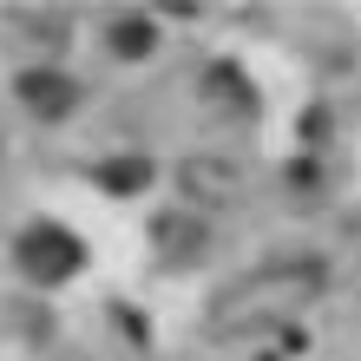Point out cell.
I'll use <instances>...</instances> for the list:
<instances>
[{"mask_svg": "<svg viewBox=\"0 0 361 361\" xmlns=\"http://www.w3.org/2000/svg\"><path fill=\"white\" fill-rule=\"evenodd\" d=\"M315 289H322V263H269V269L250 276L237 295L217 302V322L237 329V315H257V309L269 315V322H283V315L302 302V295H315Z\"/></svg>", "mask_w": 361, "mask_h": 361, "instance_id": "obj_1", "label": "cell"}, {"mask_svg": "<svg viewBox=\"0 0 361 361\" xmlns=\"http://www.w3.org/2000/svg\"><path fill=\"white\" fill-rule=\"evenodd\" d=\"M13 263L27 269L33 283H66V276L86 263V243H79L73 230H59V224H33V230H20Z\"/></svg>", "mask_w": 361, "mask_h": 361, "instance_id": "obj_2", "label": "cell"}, {"mask_svg": "<svg viewBox=\"0 0 361 361\" xmlns=\"http://www.w3.org/2000/svg\"><path fill=\"white\" fill-rule=\"evenodd\" d=\"M13 92H20V105H27L33 118H66L73 105H79V79L53 73V66H27Z\"/></svg>", "mask_w": 361, "mask_h": 361, "instance_id": "obj_3", "label": "cell"}, {"mask_svg": "<svg viewBox=\"0 0 361 361\" xmlns=\"http://www.w3.org/2000/svg\"><path fill=\"white\" fill-rule=\"evenodd\" d=\"M184 184L204 190V197H224V190H237V171H230L224 158H190L184 164Z\"/></svg>", "mask_w": 361, "mask_h": 361, "instance_id": "obj_4", "label": "cell"}, {"mask_svg": "<svg viewBox=\"0 0 361 361\" xmlns=\"http://www.w3.org/2000/svg\"><path fill=\"white\" fill-rule=\"evenodd\" d=\"M112 47L132 59V53H152V20H118L112 27Z\"/></svg>", "mask_w": 361, "mask_h": 361, "instance_id": "obj_5", "label": "cell"}, {"mask_svg": "<svg viewBox=\"0 0 361 361\" xmlns=\"http://www.w3.org/2000/svg\"><path fill=\"white\" fill-rule=\"evenodd\" d=\"M145 178H152V171H145V158H118L112 171H105V184H112V190H138Z\"/></svg>", "mask_w": 361, "mask_h": 361, "instance_id": "obj_6", "label": "cell"}]
</instances>
